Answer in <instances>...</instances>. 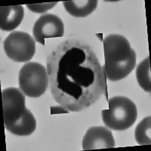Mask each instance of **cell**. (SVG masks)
Returning a JSON list of instances; mask_svg holds the SVG:
<instances>
[{"label": "cell", "mask_w": 151, "mask_h": 151, "mask_svg": "<svg viewBox=\"0 0 151 151\" xmlns=\"http://www.w3.org/2000/svg\"><path fill=\"white\" fill-rule=\"evenodd\" d=\"M46 62L51 94L67 111L86 110L106 91L104 67L83 42L64 41L48 54Z\"/></svg>", "instance_id": "obj_1"}, {"label": "cell", "mask_w": 151, "mask_h": 151, "mask_svg": "<svg viewBox=\"0 0 151 151\" xmlns=\"http://www.w3.org/2000/svg\"><path fill=\"white\" fill-rule=\"evenodd\" d=\"M105 64L104 66L106 79L116 82L125 78L136 66L137 55L124 36L110 34L104 40Z\"/></svg>", "instance_id": "obj_2"}, {"label": "cell", "mask_w": 151, "mask_h": 151, "mask_svg": "<svg viewBox=\"0 0 151 151\" xmlns=\"http://www.w3.org/2000/svg\"><path fill=\"white\" fill-rule=\"evenodd\" d=\"M4 124L5 129L17 136H29L36 130V121L26 107L25 94L14 87L2 91Z\"/></svg>", "instance_id": "obj_3"}, {"label": "cell", "mask_w": 151, "mask_h": 151, "mask_svg": "<svg viewBox=\"0 0 151 151\" xmlns=\"http://www.w3.org/2000/svg\"><path fill=\"white\" fill-rule=\"evenodd\" d=\"M108 104V110L101 111L106 126L114 131H125L134 125L137 110L132 100L125 96H115L109 100Z\"/></svg>", "instance_id": "obj_4"}, {"label": "cell", "mask_w": 151, "mask_h": 151, "mask_svg": "<svg viewBox=\"0 0 151 151\" xmlns=\"http://www.w3.org/2000/svg\"><path fill=\"white\" fill-rule=\"evenodd\" d=\"M19 88L25 95L39 98L46 91L48 77L45 67L38 62H28L19 72Z\"/></svg>", "instance_id": "obj_5"}, {"label": "cell", "mask_w": 151, "mask_h": 151, "mask_svg": "<svg viewBox=\"0 0 151 151\" xmlns=\"http://www.w3.org/2000/svg\"><path fill=\"white\" fill-rule=\"evenodd\" d=\"M4 49L9 58L15 62H27L36 52V41L21 31L11 33L4 41Z\"/></svg>", "instance_id": "obj_6"}, {"label": "cell", "mask_w": 151, "mask_h": 151, "mask_svg": "<svg viewBox=\"0 0 151 151\" xmlns=\"http://www.w3.org/2000/svg\"><path fill=\"white\" fill-rule=\"evenodd\" d=\"M33 33L36 42L45 45L47 38L62 37L64 34V25L61 19L52 14L42 15L35 23Z\"/></svg>", "instance_id": "obj_7"}, {"label": "cell", "mask_w": 151, "mask_h": 151, "mask_svg": "<svg viewBox=\"0 0 151 151\" xmlns=\"http://www.w3.org/2000/svg\"><path fill=\"white\" fill-rule=\"evenodd\" d=\"M115 147L112 132L104 126H93L88 129L83 139L84 150L108 149Z\"/></svg>", "instance_id": "obj_8"}, {"label": "cell", "mask_w": 151, "mask_h": 151, "mask_svg": "<svg viewBox=\"0 0 151 151\" xmlns=\"http://www.w3.org/2000/svg\"><path fill=\"white\" fill-rule=\"evenodd\" d=\"M24 16L22 5L2 6L0 8V29L3 31L14 30L22 22Z\"/></svg>", "instance_id": "obj_9"}, {"label": "cell", "mask_w": 151, "mask_h": 151, "mask_svg": "<svg viewBox=\"0 0 151 151\" xmlns=\"http://www.w3.org/2000/svg\"><path fill=\"white\" fill-rule=\"evenodd\" d=\"M66 11L70 15L77 17H87L94 12L98 5L96 0H71L63 2Z\"/></svg>", "instance_id": "obj_10"}, {"label": "cell", "mask_w": 151, "mask_h": 151, "mask_svg": "<svg viewBox=\"0 0 151 151\" xmlns=\"http://www.w3.org/2000/svg\"><path fill=\"white\" fill-rule=\"evenodd\" d=\"M136 78L140 87L144 91L151 92V79H150V57L144 59L137 65L136 70Z\"/></svg>", "instance_id": "obj_11"}, {"label": "cell", "mask_w": 151, "mask_h": 151, "mask_svg": "<svg viewBox=\"0 0 151 151\" xmlns=\"http://www.w3.org/2000/svg\"><path fill=\"white\" fill-rule=\"evenodd\" d=\"M151 119L150 116L144 118L138 123L134 132L135 140L139 145L151 144Z\"/></svg>", "instance_id": "obj_12"}, {"label": "cell", "mask_w": 151, "mask_h": 151, "mask_svg": "<svg viewBox=\"0 0 151 151\" xmlns=\"http://www.w3.org/2000/svg\"><path fill=\"white\" fill-rule=\"evenodd\" d=\"M58 3L57 2H48V3H37V4H27V7L35 13H44L48 11L49 9L56 5Z\"/></svg>", "instance_id": "obj_13"}]
</instances>
